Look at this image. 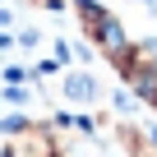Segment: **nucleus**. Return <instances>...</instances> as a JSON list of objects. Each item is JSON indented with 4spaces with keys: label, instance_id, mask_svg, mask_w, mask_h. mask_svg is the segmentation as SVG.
<instances>
[{
    "label": "nucleus",
    "instance_id": "1",
    "mask_svg": "<svg viewBox=\"0 0 157 157\" xmlns=\"http://www.w3.org/2000/svg\"><path fill=\"white\" fill-rule=\"evenodd\" d=\"M83 28L106 46V51H120L125 46V37H120V28H116V19L106 14V10H97V5H88V0H83Z\"/></svg>",
    "mask_w": 157,
    "mask_h": 157
},
{
    "label": "nucleus",
    "instance_id": "2",
    "mask_svg": "<svg viewBox=\"0 0 157 157\" xmlns=\"http://www.w3.org/2000/svg\"><path fill=\"white\" fill-rule=\"evenodd\" d=\"M5 157H51V134H46V129L23 125V129H14V139H10V152H5Z\"/></svg>",
    "mask_w": 157,
    "mask_h": 157
},
{
    "label": "nucleus",
    "instance_id": "3",
    "mask_svg": "<svg viewBox=\"0 0 157 157\" xmlns=\"http://www.w3.org/2000/svg\"><path fill=\"white\" fill-rule=\"evenodd\" d=\"M65 97L69 102H97V78L93 74H69L65 78Z\"/></svg>",
    "mask_w": 157,
    "mask_h": 157
}]
</instances>
